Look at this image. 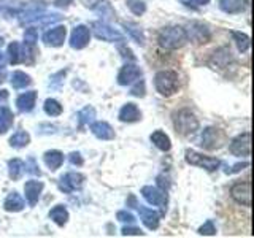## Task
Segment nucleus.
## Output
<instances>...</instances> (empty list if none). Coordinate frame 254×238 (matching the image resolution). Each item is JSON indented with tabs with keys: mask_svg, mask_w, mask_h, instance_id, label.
<instances>
[{
	"mask_svg": "<svg viewBox=\"0 0 254 238\" xmlns=\"http://www.w3.org/2000/svg\"><path fill=\"white\" fill-rule=\"evenodd\" d=\"M159 45L165 50H178L183 45L188 42L186 37V30L180 27V26H170V27H164L161 32H159Z\"/></svg>",
	"mask_w": 254,
	"mask_h": 238,
	"instance_id": "f257e3e1",
	"label": "nucleus"
},
{
	"mask_svg": "<svg viewBox=\"0 0 254 238\" xmlns=\"http://www.w3.org/2000/svg\"><path fill=\"white\" fill-rule=\"evenodd\" d=\"M154 86L157 92L165 97H170L180 87V76L173 70H162L154 76Z\"/></svg>",
	"mask_w": 254,
	"mask_h": 238,
	"instance_id": "f03ea898",
	"label": "nucleus"
},
{
	"mask_svg": "<svg viewBox=\"0 0 254 238\" xmlns=\"http://www.w3.org/2000/svg\"><path fill=\"white\" fill-rule=\"evenodd\" d=\"M173 124H175V130H177L180 135H183V137L192 135L198 129V121H197L195 115L188 108L180 110L178 113H175Z\"/></svg>",
	"mask_w": 254,
	"mask_h": 238,
	"instance_id": "7ed1b4c3",
	"label": "nucleus"
},
{
	"mask_svg": "<svg viewBox=\"0 0 254 238\" xmlns=\"http://www.w3.org/2000/svg\"><path fill=\"white\" fill-rule=\"evenodd\" d=\"M186 161H188V164H190V165L202 167V169L208 170V172H213V170L219 169V165H221L219 159H216V157H208V156H203V154H198V153H195V151H190V149L186 151Z\"/></svg>",
	"mask_w": 254,
	"mask_h": 238,
	"instance_id": "20e7f679",
	"label": "nucleus"
},
{
	"mask_svg": "<svg viewBox=\"0 0 254 238\" xmlns=\"http://www.w3.org/2000/svg\"><path fill=\"white\" fill-rule=\"evenodd\" d=\"M92 30H94L95 37L99 40H103V42H124V35L121 32H118L116 29L108 26L107 22H102V21L94 22Z\"/></svg>",
	"mask_w": 254,
	"mask_h": 238,
	"instance_id": "39448f33",
	"label": "nucleus"
},
{
	"mask_svg": "<svg viewBox=\"0 0 254 238\" xmlns=\"http://www.w3.org/2000/svg\"><path fill=\"white\" fill-rule=\"evenodd\" d=\"M230 195H232L234 200L242 205V206H251V182L250 181H243V182H235V184L230 187Z\"/></svg>",
	"mask_w": 254,
	"mask_h": 238,
	"instance_id": "423d86ee",
	"label": "nucleus"
},
{
	"mask_svg": "<svg viewBox=\"0 0 254 238\" xmlns=\"http://www.w3.org/2000/svg\"><path fill=\"white\" fill-rule=\"evenodd\" d=\"M230 153L234 156H238V157H250V153H251V133L250 132H245L242 135H238L232 140L230 143Z\"/></svg>",
	"mask_w": 254,
	"mask_h": 238,
	"instance_id": "0eeeda50",
	"label": "nucleus"
},
{
	"mask_svg": "<svg viewBox=\"0 0 254 238\" xmlns=\"http://www.w3.org/2000/svg\"><path fill=\"white\" fill-rule=\"evenodd\" d=\"M185 30H186L188 40H190V42H194V43H198V45L206 43L210 40V37H211L210 29L202 22H190L189 27L185 29Z\"/></svg>",
	"mask_w": 254,
	"mask_h": 238,
	"instance_id": "6e6552de",
	"label": "nucleus"
},
{
	"mask_svg": "<svg viewBox=\"0 0 254 238\" xmlns=\"http://www.w3.org/2000/svg\"><path fill=\"white\" fill-rule=\"evenodd\" d=\"M141 78V68L133 63H126L118 73V83L121 86H130Z\"/></svg>",
	"mask_w": 254,
	"mask_h": 238,
	"instance_id": "1a4fd4ad",
	"label": "nucleus"
},
{
	"mask_svg": "<svg viewBox=\"0 0 254 238\" xmlns=\"http://www.w3.org/2000/svg\"><path fill=\"white\" fill-rule=\"evenodd\" d=\"M89 40H91V30L89 27L86 26H76L71 32V37H70V46L75 48V50H83L87 45H89Z\"/></svg>",
	"mask_w": 254,
	"mask_h": 238,
	"instance_id": "9d476101",
	"label": "nucleus"
},
{
	"mask_svg": "<svg viewBox=\"0 0 254 238\" xmlns=\"http://www.w3.org/2000/svg\"><path fill=\"white\" fill-rule=\"evenodd\" d=\"M84 184V177L81 173H76V172H70L65 173L64 177L61 178V189L64 192H71V190H76V189H81Z\"/></svg>",
	"mask_w": 254,
	"mask_h": 238,
	"instance_id": "9b49d317",
	"label": "nucleus"
},
{
	"mask_svg": "<svg viewBox=\"0 0 254 238\" xmlns=\"http://www.w3.org/2000/svg\"><path fill=\"white\" fill-rule=\"evenodd\" d=\"M141 195L143 198L149 203V205H154V206H165L167 203V195L162 189L159 187H153V186H145L141 189Z\"/></svg>",
	"mask_w": 254,
	"mask_h": 238,
	"instance_id": "f8f14e48",
	"label": "nucleus"
},
{
	"mask_svg": "<svg viewBox=\"0 0 254 238\" xmlns=\"http://www.w3.org/2000/svg\"><path fill=\"white\" fill-rule=\"evenodd\" d=\"M65 37H67V29H65V26H56V27H53V29L45 32L43 42L46 45H50V46L58 48V46H62L64 45V42H65Z\"/></svg>",
	"mask_w": 254,
	"mask_h": 238,
	"instance_id": "ddd939ff",
	"label": "nucleus"
},
{
	"mask_svg": "<svg viewBox=\"0 0 254 238\" xmlns=\"http://www.w3.org/2000/svg\"><path fill=\"white\" fill-rule=\"evenodd\" d=\"M222 140H224V135L218 129H214V127H208V129H205L202 133V146L205 149L219 148L222 145Z\"/></svg>",
	"mask_w": 254,
	"mask_h": 238,
	"instance_id": "4468645a",
	"label": "nucleus"
},
{
	"mask_svg": "<svg viewBox=\"0 0 254 238\" xmlns=\"http://www.w3.org/2000/svg\"><path fill=\"white\" fill-rule=\"evenodd\" d=\"M138 213H140V219L149 230H156L159 227V221H161V216L159 213L153 208H146L143 205H137Z\"/></svg>",
	"mask_w": 254,
	"mask_h": 238,
	"instance_id": "2eb2a0df",
	"label": "nucleus"
},
{
	"mask_svg": "<svg viewBox=\"0 0 254 238\" xmlns=\"http://www.w3.org/2000/svg\"><path fill=\"white\" fill-rule=\"evenodd\" d=\"M234 60L232 54H230L229 48H219L216 50L210 58V65H213L214 68H226L229 67V63Z\"/></svg>",
	"mask_w": 254,
	"mask_h": 238,
	"instance_id": "dca6fc26",
	"label": "nucleus"
},
{
	"mask_svg": "<svg viewBox=\"0 0 254 238\" xmlns=\"http://www.w3.org/2000/svg\"><path fill=\"white\" fill-rule=\"evenodd\" d=\"M43 182L42 181H35V179H32V181H27L26 182V186H24V192H26V200L30 206H34L37 202H38V198H40V194H42V190H43Z\"/></svg>",
	"mask_w": 254,
	"mask_h": 238,
	"instance_id": "f3484780",
	"label": "nucleus"
},
{
	"mask_svg": "<svg viewBox=\"0 0 254 238\" xmlns=\"http://www.w3.org/2000/svg\"><path fill=\"white\" fill-rule=\"evenodd\" d=\"M91 132L100 140H113L115 138V130L111 129V125L105 121L91 122Z\"/></svg>",
	"mask_w": 254,
	"mask_h": 238,
	"instance_id": "a211bd4d",
	"label": "nucleus"
},
{
	"mask_svg": "<svg viewBox=\"0 0 254 238\" xmlns=\"http://www.w3.org/2000/svg\"><path fill=\"white\" fill-rule=\"evenodd\" d=\"M250 0H219V6L224 13L238 14L246 10Z\"/></svg>",
	"mask_w": 254,
	"mask_h": 238,
	"instance_id": "6ab92c4d",
	"label": "nucleus"
},
{
	"mask_svg": "<svg viewBox=\"0 0 254 238\" xmlns=\"http://www.w3.org/2000/svg\"><path fill=\"white\" fill-rule=\"evenodd\" d=\"M37 102V92L35 91H29L26 94H21L18 99H16V107L22 113H29V111L34 110Z\"/></svg>",
	"mask_w": 254,
	"mask_h": 238,
	"instance_id": "aec40b11",
	"label": "nucleus"
},
{
	"mask_svg": "<svg viewBox=\"0 0 254 238\" xmlns=\"http://www.w3.org/2000/svg\"><path fill=\"white\" fill-rule=\"evenodd\" d=\"M140 118H141V113L135 103H126L121 108V111H119V121H123V122H135V121H140Z\"/></svg>",
	"mask_w": 254,
	"mask_h": 238,
	"instance_id": "412c9836",
	"label": "nucleus"
},
{
	"mask_svg": "<svg viewBox=\"0 0 254 238\" xmlns=\"http://www.w3.org/2000/svg\"><path fill=\"white\" fill-rule=\"evenodd\" d=\"M24 206H26V200L18 194V192H11V194H8V197L5 198V202H3V208L6 211H21Z\"/></svg>",
	"mask_w": 254,
	"mask_h": 238,
	"instance_id": "4be33fe9",
	"label": "nucleus"
},
{
	"mask_svg": "<svg viewBox=\"0 0 254 238\" xmlns=\"http://www.w3.org/2000/svg\"><path fill=\"white\" fill-rule=\"evenodd\" d=\"M14 121L13 111L8 107H0V133H6L11 129Z\"/></svg>",
	"mask_w": 254,
	"mask_h": 238,
	"instance_id": "5701e85b",
	"label": "nucleus"
},
{
	"mask_svg": "<svg viewBox=\"0 0 254 238\" xmlns=\"http://www.w3.org/2000/svg\"><path fill=\"white\" fill-rule=\"evenodd\" d=\"M87 6H91L94 11H97L99 14L103 16V19H110L115 16V10L111 8L108 2H103V0H95V3H87Z\"/></svg>",
	"mask_w": 254,
	"mask_h": 238,
	"instance_id": "b1692460",
	"label": "nucleus"
},
{
	"mask_svg": "<svg viewBox=\"0 0 254 238\" xmlns=\"http://www.w3.org/2000/svg\"><path fill=\"white\" fill-rule=\"evenodd\" d=\"M50 218L56 222V224L62 227V226H65L67 221H68V211H67L65 206L58 205L50 211Z\"/></svg>",
	"mask_w": 254,
	"mask_h": 238,
	"instance_id": "393cba45",
	"label": "nucleus"
},
{
	"mask_svg": "<svg viewBox=\"0 0 254 238\" xmlns=\"http://www.w3.org/2000/svg\"><path fill=\"white\" fill-rule=\"evenodd\" d=\"M151 141H153L154 146H157L161 151H169L172 148L169 135H165L162 130H156L154 133H151Z\"/></svg>",
	"mask_w": 254,
	"mask_h": 238,
	"instance_id": "a878e982",
	"label": "nucleus"
},
{
	"mask_svg": "<svg viewBox=\"0 0 254 238\" xmlns=\"http://www.w3.org/2000/svg\"><path fill=\"white\" fill-rule=\"evenodd\" d=\"M64 162V154L61 151H48L45 153V164L50 167L51 170H58Z\"/></svg>",
	"mask_w": 254,
	"mask_h": 238,
	"instance_id": "bb28decb",
	"label": "nucleus"
},
{
	"mask_svg": "<svg viewBox=\"0 0 254 238\" xmlns=\"http://www.w3.org/2000/svg\"><path fill=\"white\" fill-rule=\"evenodd\" d=\"M29 143H30V135L26 130H18L16 133H13V137L10 138V145L16 149L27 146Z\"/></svg>",
	"mask_w": 254,
	"mask_h": 238,
	"instance_id": "cd10ccee",
	"label": "nucleus"
},
{
	"mask_svg": "<svg viewBox=\"0 0 254 238\" xmlns=\"http://www.w3.org/2000/svg\"><path fill=\"white\" fill-rule=\"evenodd\" d=\"M30 83H32L30 76L24 73V71L18 70L11 75V86L14 87V89H24V87H27Z\"/></svg>",
	"mask_w": 254,
	"mask_h": 238,
	"instance_id": "c85d7f7f",
	"label": "nucleus"
},
{
	"mask_svg": "<svg viewBox=\"0 0 254 238\" xmlns=\"http://www.w3.org/2000/svg\"><path fill=\"white\" fill-rule=\"evenodd\" d=\"M123 26H124V29H126L127 34H129L138 45H143V43H145V35H143V30H141L138 26H135V24H132V22H124Z\"/></svg>",
	"mask_w": 254,
	"mask_h": 238,
	"instance_id": "c756f323",
	"label": "nucleus"
},
{
	"mask_svg": "<svg viewBox=\"0 0 254 238\" xmlns=\"http://www.w3.org/2000/svg\"><path fill=\"white\" fill-rule=\"evenodd\" d=\"M8 167H10V177L13 179H19L26 172V165L21 159H13V161L8 162Z\"/></svg>",
	"mask_w": 254,
	"mask_h": 238,
	"instance_id": "7c9ffc66",
	"label": "nucleus"
},
{
	"mask_svg": "<svg viewBox=\"0 0 254 238\" xmlns=\"http://www.w3.org/2000/svg\"><path fill=\"white\" fill-rule=\"evenodd\" d=\"M232 38L235 40V43H237V48H238V51H242V53H246L250 50V37L248 35H245L242 34V32H232Z\"/></svg>",
	"mask_w": 254,
	"mask_h": 238,
	"instance_id": "2f4dec72",
	"label": "nucleus"
},
{
	"mask_svg": "<svg viewBox=\"0 0 254 238\" xmlns=\"http://www.w3.org/2000/svg\"><path fill=\"white\" fill-rule=\"evenodd\" d=\"M95 118V110L92 107H84L81 111L78 113V121H79V127H84L86 124H91Z\"/></svg>",
	"mask_w": 254,
	"mask_h": 238,
	"instance_id": "473e14b6",
	"label": "nucleus"
},
{
	"mask_svg": "<svg viewBox=\"0 0 254 238\" xmlns=\"http://www.w3.org/2000/svg\"><path fill=\"white\" fill-rule=\"evenodd\" d=\"M43 108H45V113L48 115V116H59L61 113H62V105L61 103L56 100V99H48L46 102H45V105H43Z\"/></svg>",
	"mask_w": 254,
	"mask_h": 238,
	"instance_id": "72a5a7b5",
	"label": "nucleus"
},
{
	"mask_svg": "<svg viewBox=\"0 0 254 238\" xmlns=\"http://www.w3.org/2000/svg\"><path fill=\"white\" fill-rule=\"evenodd\" d=\"M6 58H8V62H10V63H18L19 59H21V45L13 42L10 46H8Z\"/></svg>",
	"mask_w": 254,
	"mask_h": 238,
	"instance_id": "f704fd0d",
	"label": "nucleus"
},
{
	"mask_svg": "<svg viewBox=\"0 0 254 238\" xmlns=\"http://www.w3.org/2000/svg\"><path fill=\"white\" fill-rule=\"evenodd\" d=\"M126 3H127V6H129V10L137 16H140L146 11V3L143 2V0H127Z\"/></svg>",
	"mask_w": 254,
	"mask_h": 238,
	"instance_id": "c9c22d12",
	"label": "nucleus"
},
{
	"mask_svg": "<svg viewBox=\"0 0 254 238\" xmlns=\"http://www.w3.org/2000/svg\"><path fill=\"white\" fill-rule=\"evenodd\" d=\"M130 86H132L130 87V94L135 95V97H143V95H145V81H143L141 78L137 79L135 83H132Z\"/></svg>",
	"mask_w": 254,
	"mask_h": 238,
	"instance_id": "e433bc0d",
	"label": "nucleus"
},
{
	"mask_svg": "<svg viewBox=\"0 0 254 238\" xmlns=\"http://www.w3.org/2000/svg\"><path fill=\"white\" fill-rule=\"evenodd\" d=\"M37 40H38V30L35 27H29L26 30V34H24V43H27V45H34L37 43Z\"/></svg>",
	"mask_w": 254,
	"mask_h": 238,
	"instance_id": "4c0bfd02",
	"label": "nucleus"
},
{
	"mask_svg": "<svg viewBox=\"0 0 254 238\" xmlns=\"http://www.w3.org/2000/svg\"><path fill=\"white\" fill-rule=\"evenodd\" d=\"M24 165H26V172L30 173V175H34V177H40V175H42V172H40V167L37 165L34 157H30Z\"/></svg>",
	"mask_w": 254,
	"mask_h": 238,
	"instance_id": "58836bf2",
	"label": "nucleus"
},
{
	"mask_svg": "<svg viewBox=\"0 0 254 238\" xmlns=\"http://www.w3.org/2000/svg\"><path fill=\"white\" fill-rule=\"evenodd\" d=\"M198 234H200V235H214V234H216L214 222L213 221H206L205 224L200 229H198Z\"/></svg>",
	"mask_w": 254,
	"mask_h": 238,
	"instance_id": "ea45409f",
	"label": "nucleus"
},
{
	"mask_svg": "<svg viewBox=\"0 0 254 238\" xmlns=\"http://www.w3.org/2000/svg\"><path fill=\"white\" fill-rule=\"evenodd\" d=\"M116 218L121 221V222H129V224H133V222H135V216H133V214L129 213V211H126V210L118 211Z\"/></svg>",
	"mask_w": 254,
	"mask_h": 238,
	"instance_id": "a19ab883",
	"label": "nucleus"
},
{
	"mask_svg": "<svg viewBox=\"0 0 254 238\" xmlns=\"http://www.w3.org/2000/svg\"><path fill=\"white\" fill-rule=\"evenodd\" d=\"M169 186H170L169 177H165V173L159 175V177H157V187H159V189H162V190H165V189H169Z\"/></svg>",
	"mask_w": 254,
	"mask_h": 238,
	"instance_id": "79ce46f5",
	"label": "nucleus"
},
{
	"mask_svg": "<svg viewBox=\"0 0 254 238\" xmlns=\"http://www.w3.org/2000/svg\"><path fill=\"white\" fill-rule=\"evenodd\" d=\"M183 3L186 6H190V8H197V6H203L206 3H210V0H181Z\"/></svg>",
	"mask_w": 254,
	"mask_h": 238,
	"instance_id": "37998d69",
	"label": "nucleus"
},
{
	"mask_svg": "<svg viewBox=\"0 0 254 238\" xmlns=\"http://www.w3.org/2000/svg\"><path fill=\"white\" fill-rule=\"evenodd\" d=\"M68 159H70V162L73 164V165H83V157H81V154H79V153H71L68 156Z\"/></svg>",
	"mask_w": 254,
	"mask_h": 238,
	"instance_id": "c03bdc74",
	"label": "nucleus"
},
{
	"mask_svg": "<svg viewBox=\"0 0 254 238\" xmlns=\"http://www.w3.org/2000/svg\"><path fill=\"white\" fill-rule=\"evenodd\" d=\"M123 235H143V232L137 227H124Z\"/></svg>",
	"mask_w": 254,
	"mask_h": 238,
	"instance_id": "a18cd8bd",
	"label": "nucleus"
},
{
	"mask_svg": "<svg viewBox=\"0 0 254 238\" xmlns=\"http://www.w3.org/2000/svg\"><path fill=\"white\" fill-rule=\"evenodd\" d=\"M243 167H248V162H245V164H237V165H234V167H232V169H227V170H226V173H227V175L237 173V172L243 170Z\"/></svg>",
	"mask_w": 254,
	"mask_h": 238,
	"instance_id": "49530a36",
	"label": "nucleus"
},
{
	"mask_svg": "<svg viewBox=\"0 0 254 238\" xmlns=\"http://www.w3.org/2000/svg\"><path fill=\"white\" fill-rule=\"evenodd\" d=\"M119 51L123 53V58H126V59H130V60H133L135 59V56L132 54V51L129 50V48H119Z\"/></svg>",
	"mask_w": 254,
	"mask_h": 238,
	"instance_id": "de8ad7c7",
	"label": "nucleus"
},
{
	"mask_svg": "<svg viewBox=\"0 0 254 238\" xmlns=\"http://www.w3.org/2000/svg\"><path fill=\"white\" fill-rule=\"evenodd\" d=\"M71 3H73V0H56L54 5L58 8H68Z\"/></svg>",
	"mask_w": 254,
	"mask_h": 238,
	"instance_id": "09e8293b",
	"label": "nucleus"
},
{
	"mask_svg": "<svg viewBox=\"0 0 254 238\" xmlns=\"http://www.w3.org/2000/svg\"><path fill=\"white\" fill-rule=\"evenodd\" d=\"M6 63H8L6 54H2V53H0V70H3V68L6 67Z\"/></svg>",
	"mask_w": 254,
	"mask_h": 238,
	"instance_id": "8fccbe9b",
	"label": "nucleus"
},
{
	"mask_svg": "<svg viewBox=\"0 0 254 238\" xmlns=\"http://www.w3.org/2000/svg\"><path fill=\"white\" fill-rule=\"evenodd\" d=\"M8 99V92L6 91H0V102H5Z\"/></svg>",
	"mask_w": 254,
	"mask_h": 238,
	"instance_id": "3c124183",
	"label": "nucleus"
},
{
	"mask_svg": "<svg viewBox=\"0 0 254 238\" xmlns=\"http://www.w3.org/2000/svg\"><path fill=\"white\" fill-rule=\"evenodd\" d=\"M3 45V38L2 37H0V46H2Z\"/></svg>",
	"mask_w": 254,
	"mask_h": 238,
	"instance_id": "603ef678",
	"label": "nucleus"
},
{
	"mask_svg": "<svg viewBox=\"0 0 254 238\" xmlns=\"http://www.w3.org/2000/svg\"><path fill=\"white\" fill-rule=\"evenodd\" d=\"M0 81H2V79H0Z\"/></svg>",
	"mask_w": 254,
	"mask_h": 238,
	"instance_id": "864d4df0",
	"label": "nucleus"
}]
</instances>
